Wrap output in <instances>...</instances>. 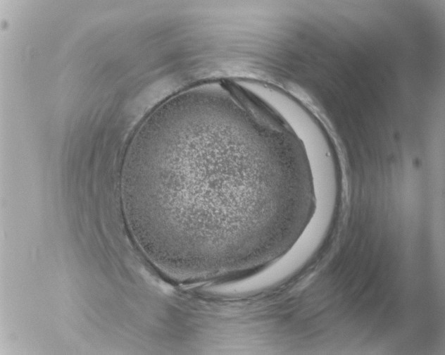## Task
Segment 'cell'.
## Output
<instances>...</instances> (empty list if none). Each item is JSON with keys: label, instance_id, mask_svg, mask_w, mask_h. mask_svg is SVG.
<instances>
[{"label": "cell", "instance_id": "6da1fadb", "mask_svg": "<svg viewBox=\"0 0 445 355\" xmlns=\"http://www.w3.org/2000/svg\"><path fill=\"white\" fill-rule=\"evenodd\" d=\"M189 116L196 150L176 161L136 142L121 172L127 218L144 251L170 271L216 278L283 252L306 216V153L276 120L222 109Z\"/></svg>", "mask_w": 445, "mask_h": 355}]
</instances>
